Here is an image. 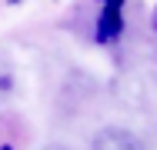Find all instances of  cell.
<instances>
[{
	"mask_svg": "<svg viewBox=\"0 0 157 150\" xmlns=\"http://www.w3.org/2000/svg\"><path fill=\"white\" fill-rule=\"evenodd\" d=\"M100 13L94 24V40L97 43H114L124 33V0H97Z\"/></svg>",
	"mask_w": 157,
	"mask_h": 150,
	"instance_id": "obj_1",
	"label": "cell"
},
{
	"mask_svg": "<svg viewBox=\"0 0 157 150\" xmlns=\"http://www.w3.org/2000/svg\"><path fill=\"white\" fill-rule=\"evenodd\" d=\"M90 150H147V147H144V140H140L134 130H127V127H104V130H97Z\"/></svg>",
	"mask_w": 157,
	"mask_h": 150,
	"instance_id": "obj_2",
	"label": "cell"
},
{
	"mask_svg": "<svg viewBox=\"0 0 157 150\" xmlns=\"http://www.w3.org/2000/svg\"><path fill=\"white\" fill-rule=\"evenodd\" d=\"M27 144V130L17 117H0V150H20Z\"/></svg>",
	"mask_w": 157,
	"mask_h": 150,
	"instance_id": "obj_3",
	"label": "cell"
},
{
	"mask_svg": "<svg viewBox=\"0 0 157 150\" xmlns=\"http://www.w3.org/2000/svg\"><path fill=\"white\" fill-rule=\"evenodd\" d=\"M13 90H17V70H13V63L7 57H0V103H3Z\"/></svg>",
	"mask_w": 157,
	"mask_h": 150,
	"instance_id": "obj_4",
	"label": "cell"
},
{
	"mask_svg": "<svg viewBox=\"0 0 157 150\" xmlns=\"http://www.w3.org/2000/svg\"><path fill=\"white\" fill-rule=\"evenodd\" d=\"M151 27H154V33H157V7H154V17H151Z\"/></svg>",
	"mask_w": 157,
	"mask_h": 150,
	"instance_id": "obj_5",
	"label": "cell"
},
{
	"mask_svg": "<svg viewBox=\"0 0 157 150\" xmlns=\"http://www.w3.org/2000/svg\"><path fill=\"white\" fill-rule=\"evenodd\" d=\"M47 150H63V147H47Z\"/></svg>",
	"mask_w": 157,
	"mask_h": 150,
	"instance_id": "obj_6",
	"label": "cell"
}]
</instances>
